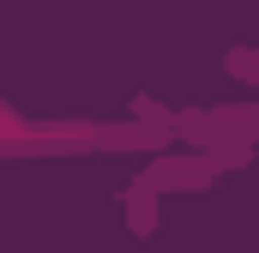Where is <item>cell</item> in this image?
<instances>
[{"instance_id":"obj_1","label":"cell","mask_w":259,"mask_h":253,"mask_svg":"<svg viewBox=\"0 0 259 253\" xmlns=\"http://www.w3.org/2000/svg\"><path fill=\"white\" fill-rule=\"evenodd\" d=\"M127 217H133V235H151L157 229V205L145 187H127Z\"/></svg>"}]
</instances>
